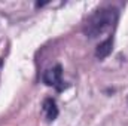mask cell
Returning a JSON list of instances; mask_svg holds the SVG:
<instances>
[{"instance_id": "7a4b0ae2", "label": "cell", "mask_w": 128, "mask_h": 126, "mask_svg": "<svg viewBox=\"0 0 128 126\" xmlns=\"http://www.w3.org/2000/svg\"><path fill=\"white\" fill-rule=\"evenodd\" d=\"M61 76H63L61 65H55L43 73V83L48 86H57L58 83H61Z\"/></svg>"}, {"instance_id": "277c9868", "label": "cell", "mask_w": 128, "mask_h": 126, "mask_svg": "<svg viewBox=\"0 0 128 126\" xmlns=\"http://www.w3.org/2000/svg\"><path fill=\"white\" fill-rule=\"evenodd\" d=\"M43 113H45V116H46V119L49 122H52V120L57 119V116H58V107H57V104H55V101L52 98H48V99L43 101Z\"/></svg>"}, {"instance_id": "6da1fadb", "label": "cell", "mask_w": 128, "mask_h": 126, "mask_svg": "<svg viewBox=\"0 0 128 126\" xmlns=\"http://www.w3.org/2000/svg\"><path fill=\"white\" fill-rule=\"evenodd\" d=\"M118 21V10L112 6L101 7L94 12L84 25V33L90 39H96L104 33L110 31Z\"/></svg>"}, {"instance_id": "3957f363", "label": "cell", "mask_w": 128, "mask_h": 126, "mask_svg": "<svg viewBox=\"0 0 128 126\" xmlns=\"http://www.w3.org/2000/svg\"><path fill=\"white\" fill-rule=\"evenodd\" d=\"M112 49H113V37H107L104 42H101L96 49V58L97 60H104L107 58L110 54H112Z\"/></svg>"}]
</instances>
